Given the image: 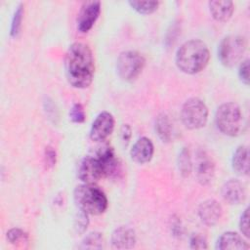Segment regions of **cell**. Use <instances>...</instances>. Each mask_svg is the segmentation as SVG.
Returning <instances> with one entry per match:
<instances>
[{"mask_svg":"<svg viewBox=\"0 0 250 250\" xmlns=\"http://www.w3.org/2000/svg\"><path fill=\"white\" fill-rule=\"evenodd\" d=\"M215 121L217 128L225 135L237 136L242 127V113L240 107L234 103L221 104L216 111Z\"/></svg>","mask_w":250,"mask_h":250,"instance_id":"cell-4","label":"cell"},{"mask_svg":"<svg viewBox=\"0 0 250 250\" xmlns=\"http://www.w3.org/2000/svg\"><path fill=\"white\" fill-rule=\"evenodd\" d=\"M69 118L74 123H83L86 118L84 107L81 104L75 103L69 110Z\"/></svg>","mask_w":250,"mask_h":250,"instance_id":"cell-27","label":"cell"},{"mask_svg":"<svg viewBox=\"0 0 250 250\" xmlns=\"http://www.w3.org/2000/svg\"><path fill=\"white\" fill-rule=\"evenodd\" d=\"M155 131L162 142L169 143L173 140L174 128L167 114L160 113L157 116L155 120Z\"/></svg>","mask_w":250,"mask_h":250,"instance_id":"cell-20","label":"cell"},{"mask_svg":"<svg viewBox=\"0 0 250 250\" xmlns=\"http://www.w3.org/2000/svg\"><path fill=\"white\" fill-rule=\"evenodd\" d=\"M101 13V2L100 1H87L81 7V10L77 18V28L80 32H88L96 21L98 20Z\"/></svg>","mask_w":250,"mask_h":250,"instance_id":"cell-11","label":"cell"},{"mask_svg":"<svg viewBox=\"0 0 250 250\" xmlns=\"http://www.w3.org/2000/svg\"><path fill=\"white\" fill-rule=\"evenodd\" d=\"M57 162V152L51 146L45 147L44 150V163L46 168H53Z\"/></svg>","mask_w":250,"mask_h":250,"instance_id":"cell-28","label":"cell"},{"mask_svg":"<svg viewBox=\"0 0 250 250\" xmlns=\"http://www.w3.org/2000/svg\"><path fill=\"white\" fill-rule=\"evenodd\" d=\"M7 239L12 244H22L27 242L28 235L21 229L13 228L7 231Z\"/></svg>","mask_w":250,"mask_h":250,"instance_id":"cell-25","label":"cell"},{"mask_svg":"<svg viewBox=\"0 0 250 250\" xmlns=\"http://www.w3.org/2000/svg\"><path fill=\"white\" fill-rule=\"evenodd\" d=\"M216 248L219 250H245L249 248V245L237 232L227 231L218 238Z\"/></svg>","mask_w":250,"mask_h":250,"instance_id":"cell-17","label":"cell"},{"mask_svg":"<svg viewBox=\"0 0 250 250\" xmlns=\"http://www.w3.org/2000/svg\"><path fill=\"white\" fill-rule=\"evenodd\" d=\"M96 157L102 166L104 177L114 179L121 173L120 161L111 146H104L101 147Z\"/></svg>","mask_w":250,"mask_h":250,"instance_id":"cell-8","label":"cell"},{"mask_svg":"<svg viewBox=\"0 0 250 250\" xmlns=\"http://www.w3.org/2000/svg\"><path fill=\"white\" fill-rule=\"evenodd\" d=\"M178 167L181 175L183 177L189 176L192 169V161L190 157L189 150L187 147H184L178 156Z\"/></svg>","mask_w":250,"mask_h":250,"instance_id":"cell-21","label":"cell"},{"mask_svg":"<svg viewBox=\"0 0 250 250\" xmlns=\"http://www.w3.org/2000/svg\"><path fill=\"white\" fill-rule=\"evenodd\" d=\"M195 175L199 184H210L215 175V164L212 158L204 150H199L195 158Z\"/></svg>","mask_w":250,"mask_h":250,"instance_id":"cell-12","label":"cell"},{"mask_svg":"<svg viewBox=\"0 0 250 250\" xmlns=\"http://www.w3.org/2000/svg\"><path fill=\"white\" fill-rule=\"evenodd\" d=\"M104 238L101 232L93 231L85 236L81 242L80 248L83 249H101L103 247Z\"/></svg>","mask_w":250,"mask_h":250,"instance_id":"cell-23","label":"cell"},{"mask_svg":"<svg viewBox=\"0 0 250 250\" xmlns=\"http://www.w3.org/2000/svg\"><path fill=\"white\" fill-rule=\"evenodd\" d=\"M189 244L191 249H207L208 248L207 240L205 236H203L200 233H194L193 235H191Z\"/></svg>","mask_w":250,"mask_h":250,"instance_id":"cell-29","label":"cell"},{"mask_svg":"<svg viewBox=\"0 0 250 250\" xmlns=\"http://www.w3.org/2000/svg\"><path fill=\"white\" fill-rule=\"evenodd\" d=\"M233 171L239 176H246L249 173V150L246 146H239L231 159Z\"/></svg>","mask_w":250,"mask_h":250,"instance_id":"cell-19","label":"cell"},{"mask_svg":"<svg viewBox=\"0 0 250 250\" xmlns=\"http://www.w3.org/2000/svg\"><path fill=\"white\" fill-rule=\"evenodd\" d=\"M153 151L154 147L152 142L146 137H142L138 139L133 145L130 150V155L136 163L144 164L150 161L153 155Z\"/></svg>","mask_w":250,"mask_h":250,"instance_id":"cell-15","label":"cell"},{"mask_svg":"<svg viewBox=\"0 0 250 250\" xmlns=\"http://www.w3.org/2000/svg\"><path fill=\"white\" fill-rule=\"evenodd\" d=\"M222 214V206L215 199H207L198 207V217L200 221L208 227L215 226L220 221Z\"/></svg>","mask_w":250,"mask_h":250,"instance_id":"cell-13","label":"cell"},{"mask_svg":"<svg viewBox=\"0 0 250 250\" xmlns=\"http://www.w3.org/2000/svg\"><path fill=\"white\" fill-rule=\"evenodd\" d=\"M89 214H87L86 212L79 210L76 214V217L74 219V229L78 234L84 233L85 230L88 228L89 225V218H88Z\"/></svg>","mask_w":250,"mask_h":250,"instance_id":"cell-26","label":"cell"},{"mask_svg":"<svg viewBox=\"0 0 250 250\" xmlns=\"http://www.w3.org/2000/svg\"><path fill=\"white\" fill-rule=\"evenodd\" d=\"M221 194L225 201L232 205L240 204L246 198L244 186L241 182L235 179H230L222 186Z\"/></svg>","mask_w":250,"mask_h":250,"instance_id":"cell-14","label":"cell"},{"mask_svg":"<svg viewBox=\"0 0 250 250\" xmlns=\"http://www.w3.org/2000/svg\"><path fill=\"white\" fill-rule=\"evenodd\" d=\"M110 241L115 249H131L136 244V232L129 227H119L112 231Z\"/></svg>","mask_w":250,"mask_h":250,"instance_id":"cell-16","label":"cell"},{"mask_svg":"<svg viewBox=\"0 0 250 250\" xmlns=\"http://www.w3.org/2000/svg\"><path fill=\"white\" fill-rule=\"evenodd\" d=\"M131 8L143 15H149L155 12L159 6L158 1H129Z\"/></svg>","mask_w":250,"mask_h":250,"instance_id":"cell-22","label":"cell"},{"mask_svg":"<svg viewBox=\"0 0 250 250\" xmlns=\"http://www.w3.org/2000/svg\"><path fill=\"white\" fill-rule=\"evenodd\" d=\"M210 60L207 45L199 39H191L177 50L175 62L178 68L187 74H195L203 70Z\"/></svg>","mask_w":250,"mask_h":250,"instance_id":"cell-2","label":"cell"},{"mask_svg":"<svg viewBox=\"0 0 250 250\" xmlns=\"http://www.w3.org/2000/svg\"><path fill=\"white\" fill-rule=\"evenodd\" d=\"M78 178L84 184H96L104 177L102 166L95 156L84 157L78 166Z\"/></svg>","mask_w":250,"mask_h":250,"instance_id":"cell-10","label":"cell"},{"mask_svg":"<svg viewBox=\"0 0 250 250\" xmlns=\"http://www.w3.org/2000/svg\"><path fill=\"white\" fill-rule=\"evenodd\" d=\"M234 6L232 1L216 0L209 2V11L211 16L217 21H227L231 18Z\"/></svg>","mask_w":250,"mask_h":250,"instance_id":"cell-18","label":"cell"},{"mask_svg":"<svg viewBox=\"0 0 250 250\" xmlns=\"http://www.w3.org/2000/svg\"><path fill=\"white\" fill-rule=\"evenodd\" d=\"M74 202L79 210L89 215L103 214L108 205L105 193L95 184H82L75 188Z\"/></svg>","mask_w":250,"mask_h":250,"instance_id":"cell-3","label":"cell"},{"mask_svg":"<svg viewBox=\"0 0 250 250\" xmlns=\"http://www.w3.org/2000/svg\"><path fill=\"white\" fill-rule=\"evenodd\" d=\"M145 64L146 60L140 53L125 51L120 53L116 60V71L121 79L133 81L141 74Z\"/></svg>","mask_w":250,"mask_h":250,"instance_id":"cell-7","label":"cell"},{"mask_svg":"<svg viewBox=\"0 0 250 250\" xmlns=\"http://www.w3.org/2000/svg\"><path fill=\"white\" fill-rule=\"evenodd\" d=\"M22 16H23V5L20 4V5H18V7H17V9L14 13L12 22H11L10 34L14 38L18 37V35L21 32V22H22Z\"/></svg>","mask_w":250,"mask_h":250,"instance_id":"cell-24","label":"cell"},{"mask_svg":"<svg viewBox=\"0 0 250 250\" xmlns=\"http://www.w3.org/2000/svg\"><path fill=\"white\" fill-rule=\"evenodd\" d=\"M114 118L108 111H102L98 114L90 129V139L94 142L104 141L113 131Z\"/></svg>","mask_w":250,"mask_h":250,"instance_id":"cell-9","label":"cell"},{"mask_svg":"<svg viewBox=\"0 0 250 250\" xmlns=\"http://www.w3.org/2000/svg\"><path fill=\"white\" fill-rule=\"evenodd\" d=\"M120 135H121V141L122 143L127 146L128 143L130 142V139L132 137V130L131 127L128 124H123L121 127V131H120Z\"/></svg>","mask_w":250,"mask_h":250,"instance_id":"cell-32","label":"cell"},{"mask_svg":"<svg viewBox=\"0 0 250 250\" xmlns=\"http://www.w3.org/2000/svg\"><path fill=\"white\" fill-rule=\"evenodd\" d=\"M238 75L240 80L245 85L249 84V60H245L240 63L239 69H238Z\"/></svg>","mask_w":250,"mask_h":250,"instance_id":"cell-31","label":"cell"},{"mask_svg":"<svg viewBox=\"0 0 250 250\" xmlns=\"http://www.w3.org/2000/svg\"><path fill=\"white\" fill-rule=\"evenodd\" d=\"M239 229L242 232V234L246 237L250 236L249 232V209L246 208L244 212L240 216L239 220Z\"/></svg>","mask_w":250,"mask_h":250,"instance_id":"cell-30","label":"cell"},{"mask_svg":"<svg viewBox=\"0 0 250 250\" xmlns=\"http://www.w3.org/2000/svg\"><path fill=\"white\" fill-rule=\"evenodd\" d=\"M64 71L72 87L85 89L90 86L95 73V61L88 45L75 42L69 46L64 57Z\"/></svg>","mask_w":250,"mask_h":250,"instance_id":"cell-1","label":"cell"},{"mask_svg":"<svg viewBox=\"0 0 250 250\" xmlns=\"http://www.w3.org/2000/svg\"><path fill=\"white\" fill-rule=\"evenodd\" d=\"M181 119L183 124L190 130L204 127L208 120V108L205 103L198 98L187 100L181 109Z\"/></svg>","mask_w":250,"mask_h":250,"instance_id":"cell-5","label":"cell"},{"mask_svg":"<svg viewBox=\"0 0 250 250\" xmlns=\"http://www.w3.org/2000/svg\"><path fill=\"white\" fill-rule=\"evenodd\" d=\"M246 50V40L239 35L225 37L218 47V58L222 64L228 67L235 65Z\"/></svg>","mask_w":250,"mask_h":250,"instance_id":"cell-6","label":"cell"}]
</instances>
